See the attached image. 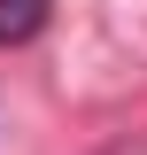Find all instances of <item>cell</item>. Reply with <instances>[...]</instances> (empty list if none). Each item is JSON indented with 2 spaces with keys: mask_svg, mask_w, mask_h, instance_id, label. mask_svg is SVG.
Segmentation results:
<instances>
[{
  "mask_svg": "<svg viewBox=\"0 0 147 155\" xmlns=\"http://www.w3.org/2000/svg\"><path fill=\"white\" fill-rule=\"evenodd\" d=\"M47 8H54V0H0V47L39 39V31H47Z\"/></svg>",
  "mask_w": 147,
  "mask_h": 155,
  "instance_id": "cell-1",
  "label": "cell"
}]
</instances>
